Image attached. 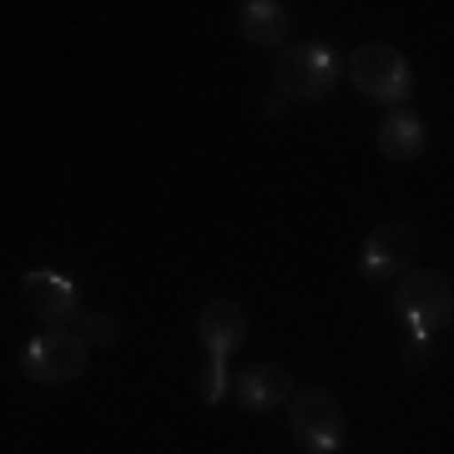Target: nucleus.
Returning a JSON list of instances; mask_svg holds the SVG:
<instances>
[{
    "instance_id": "9d476101",
    "label": "nucleus",
    "mask_w": 454,
    "mask_h": 454,
    "mask_svg": "<svg viewBox=\"0 0 454 454\" xmlns=\"http://www.w3.org/2000/svg\"><path fill=\"white\" fill-rule=\"evenodd\" d=\"M429 142V131H424V116L414 106H394L384 121H379V152H384V162H414Z\"/></svg>"
},
{
    "instance_id": "0eeeda50",
    "label": "nucleus",
    "mask_w": 454,
    "mask_h": 454,
    "mask_svg": "<svg viewBox=\"0 0 454 454\" xmlns=\"http://www.w3.org/2000/svg\"><path fill=\"white\" fill-rule=\"evenodd\" d=\"M20 303L31 318H41L46 328H66L76 313H82V298H76V283L51 268H31L20 278Z\"/></svg>"
},
{
    "instance_id": "1a4fd4ad",
    "label": "nucleus",
    "mask_w": 454,
    "mask_h": 454,
    "mask_svg": "<svg viewBox=\"0 0 454 454\" xmlns=\"http://www.w3.org/2000/svg\"><path fill=\"white\" fill-rule=\"evenodd\" d=\"M232 399L253 414H268L293 399V373L283 364H247L243 373H232Z\"/></svg>"
},
{
    "instance_id": "6e6552de",
    "label": "nucleus",
    "mask_w": 454,
    "mask_h": 454,
    "mask_svg": "<svg viewBox=\"0 0 454 454\" xmlns=\"http://www.w3.org/2000/svg\"><path fill=\"white\" fill-rule=\"evenodd\" d=\"M197 339L207 348V358H232L238 354V343L247 339V309L238 298H212L207 309L197 313Z\"/></svg>"
},
{
    "instance_id": "39448f33",
    "label": "nucleus",
    "mask_w": 454,
    "mask_h": 454,
    "mask_svg": "<svg viewBox=\"0 0 454 454\" xmlns=\"http://www.w3.org/2000/svg\"><path fill=\"white\" fill-rule=\"evenodd\" d=\"M288 429H293V439H298L309 454H339L343 439H348V414H343V404L328 389L309 384V389L293 394Z\"/></svg>"
},
{
    "instance_id": "f8f14e48",
    "label": "nucleus",
    "mask_w": 454,
    "mask_h": 454,
    "mask_svg": "<svg viewBox=\"0 0 454 454\" xmlns=\"http://www.w3.org/2000/svg\"><path fill=\"white\" fill-rule=\"evenodd\" d=\"M66 328H71L76 339H86L91 348H106V343L121 339V324H116L112 313H91V309H82V313H76V318H71Z\"/></svg>"
},
{
    "instance_id": "f03ea898",
    "label": "nucleus",
    "mask_w": 454,
    "mask_h": 454,
    "mask_svg": "<svg viewBox=\"0 0 454 454\" xmlns=\"http://www.w3.org/2000/svg\"><path fill=\"white\" fill-rule=\"evenodd\" d=\"M343 66L339 56H333V46H324V41H303V46H293L278 56L273 66V86L283 101H303V106H313V101H324L333 86H339Z\"/></svg>"
},
{
    "instance_id": "20e7f679",
    "label": "nucleus",
    "mask_w": 454,
    "mask_h": 454,
    "mask_svg": "<svg viewBox=\"0 0 454 454\" xmlns=\"http://www.w3.org/2000/svg\"><path fill=\"white\" fill-rule=\"evenodd\" d=\"M86 358H91V343L86 339H76L71 328H46V333H35V339L26 343L20 373H26L31 384L61 389V384H71V379L86 373Z\"/></svg>"
},
{
    "instance_id": "ddd939ff",
    "label": "nucleus",
    "mask_w": 454,
    "mask_h": 454,
    "mask_svg": "<svg viewBox=\"0 0 454 454\" xmlns=\"http://www.w3.org/2000/svg\"><path fill=\"white\" fill-rule=\"evenodd\" d=\"M197 394H202L207 404H223L227 394H232V379H227L223 358H207V369H202V379H197Z\"/></svg>"
},
{
    "instance_id": "f257e3e1",
    "label": "nucleus",
    "mask_w": 454,
    "mask_h": 454,
    "mask_svg": "<svg viewBox=\"0 0 454 454\" xmlns=\"http://www.w3.org/2000/svg\"><path fill=\"white\" fill-rule=\"evenodd\" d=\"M389 313L414 339H434L454 318V283L439 268H409L389 293Z\"/></svg>"
},
{
    "instance_id": "423d86ee",
    "label": "nucleus",
    "mask_w": 454,
    "mask_h": 454,
    "mask_svg": "<svg viewBox=\"0 0 454 454\" xmlns=\"http://www.w3.org/2000/svg\"><path fill=\"white\" fill-rule=\"evenodd\" d=\"M414 253H419L414 223H379L369 238H364L358 273L369 278V283H399V278L414 268Z\"/></svg>"
},
{
    "instance_id": "4468645a",
    "label": "nucleus",
    "mask_w": 454,
    "mask_h": 454,
    "mask_svg": "<svg viewBox=\"0 0 454 454\" xmlns=\"http://www.w3.org/2000/svg\"><path fill=\"white\" fill-rule=\"evenodd\" d=\"M429 343H434V339H414V333H409V343H404V364H414V369H419V364H429Z\"/></svg>"
},
{
    "instance_id": "7ed1b4c3",
    "label": "nucleus",
    "mask_w": 454,
    "mask_h": 454,
    "mask_svg": "<svg viewBox=\"0 0 454 454\" xmlns=\"http://www.w3.org/2000/svg\"><path fill=\"white\" fill-rule=\"evenodd\" d=\"M348 82H354V91L364 101H379V106L394 112V106H404L409 91H414V71H409V61L394 46L369 41V46H358L354 56H348Z\"/></svg>"
},
{
    "instance_id": "9b49d317",
    "label": "nucleus",
    "mask_w": 454,
    "mask_h": 454,
    "mask_svg": "<svg viewBox=\"0 0 454 454\" xmlns=\"http://www.w3.org/2000/svg\"><path fill=\"white\" fill-rule=\"evenodd\" d=\"M288 5H278V0H243L238 5V31L253 41V46H283L288 41Z\"/></svg>"
}]
</instances>
